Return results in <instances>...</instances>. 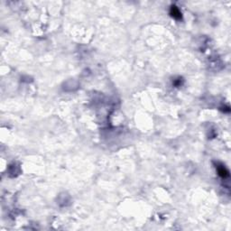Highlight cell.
<instances>
[{"label":"cell","instance_id":"cell-1","mask_svg":"<svg viewBox=\"0 0 231 231\" xmlns=\"http://www.w3.org/2000/svg\"><path fill=\"white\" fill-rule=\"evenodd\" d=\"M170 14L171 16L175 18L176 20H181L182 19V13L181 11L179 10V8L175 7V6H172L171 7V9H170Z\"/></svg>","mask_w":231,"mask_h":231},{"label":"cell","instance_id":"cell-2","mask_svg":"<svg viewBox=\"0 0 231 231\" xmlns=\"http://www.w3.org/2000/svg\"><path fill=\"white\" fill-rule=\"evenodd\" d=\"M217 170H218L219 175L220 176V177H222V178L226 179V178L229 177V171L227 170V168L225 166H223V165H219V166L217 167Z\"/></svg>","mask_w":231,"mask_h":231}]
</instances>
